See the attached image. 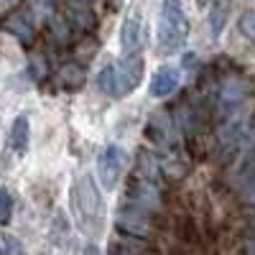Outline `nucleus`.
<instances>
[{"mask_svg": "<svg viewBox=\"0 0 255 255\" xmlns=\"http://www.w3.org/2000/svg\"><path fill=\"white\" fill-rule=\"evenodd\" d=\"M179 87V69L176 67H158L151 77V95L153 97H168V95H174Z\"/></svg>", "mask_w": 255, "mask_h": 255, "instance_id": "nucleus-11", "label": "nucleus"}, {"mask_svg": "<svg viewBox=\"0 0 255 255\" xmlns=\"http://www.w3.org/2000/svg\"><path fill=\"white\" fill-rule=\"evenodd\" d=\"M248 253H250V255H255V235H250V238H248Z\"/></svg>", "mask_w": 255, "mask_h": 255, "instance_id": "nucleus-22", "label": "nucleus"}, {"mask_svg": "<svg viewBox=\"0 0 255 255\" xmlns=\"http://www.w3.org/2000/svg\"><path fill=\"white\" fill-rule=\"evenodd\" d=\"M5 31H8L10 36H15L20 44L28 46L31 41H33V36H36V15H33L31 10H18V13L8 15Z\"/></svg>", "mask_w": 255, "mask_h": 255, "instance_id": "nucleus-10", "label": "nucleus"}, {"mask_svg": "<svg viewBox=\"0 0 255 255\" xmlns=\"http://www.w3.org/2000/svg\"><path fill=\"white\" fill-rule=\"evenodd\" d=\"M87 255H97V250H95V248H90V250H87Z\"/></svg>", "mask_w": 255, "mask_h": 255, "instance_id": "nucleus-25", "label": "nucleus"}, {"mask_svg": "<svg viewBox=\"0 0 255 255\" xmlns=\"http://www.w3.org/2000/svg\"><path fill=\"white\" fill-rule=\"evenodd\" d=\"M189 38V18L184 13L181 0H161L158 23H156V49L158 54L179 51Z\"/></svg>", "mask_w": 255, "mask_h": 255, "instance_id": "nucleus-1", "label": "nucleus"}, {"mask_svg": "<svg viewBox=\"0 0 255 255\" xmlns=\"http://www.w3.org/2000/svg\"><path fill=\"white\" fill-rule=\"evenodd\" d=\"M110 255H145L140 245H135V238H128V240H113L110 243Z\"/></svg>", "mask_w": 255, "mask_h": 255, "instance_id": "nucleus-16", "label": "nucleus"}, {"mask_svg": "<svg viewBox=\"0 0 255 255\" xmlns=\"http://www.w3.org/2000/svg\"><path fill=\"white\" fill-rule=\"evenodd\" d=\"M238 28H240V33H243L248 41H253V44H255V13H253V10H245V13L240 15Z\"/></svg>", "mask_w": 255, "mask_h": 255, "instance_id": "nucleus-17", "label": "nucleus"}, {"mask_svg": "<svg viewBox=\"0 0 255 255\" xmlns=\"http://www.w3.org/2000/svg\"><path fill=\"white\" fill-rule=\"evenodd\" d=\"M3 255H26L23 245L13 235H3Z\"/></svg>", "mask_w": 255, "mask_h": 255, "instance_id": "nucleus-19", "label": "nucleus"}, {"mask_svg": "<svg viewBox=\"0 0 255 255\" xmlns=\"http://www.w3.org/2000/svg\"><path fill=\"white\" fill-rule=\"evenodd\" d=\"M125 166H128V153L118 143L105 145L100 156H97V181L105 191H110L120 184L123 174H125Z\"/></svg>", "mask_w": 255, "mask_h": 255, "instance_id": "nucleus-4", "label": "nucleus"}, {"mask_svg": "<svg viewBox=\"0 0 255 255\" xmlns=\"http://www.w3.org/2000/svg\"><path fill=\"white\" fill-rule=\"evenodd\" d=\"M97 90L102 95H108V97H118L115 95V72H113V64H108V67L100 69V74H97Z\"/></svg>", "mask_w": 255, "mask_h": 255, "instance_id": "nucleus-15", "label": "nucleus"}, {"mask_svg": "<svg viewBox=\"0 0 255 255\" xmlns=\"http://www.w3.org/2000/svg\"><path fill=\"white\" fill-rule=\"evenodd\" d=\"M113 72H115V95L125 97L140 87L145 67L140 54H130V56H120V61L113 64Z\"/></svg>", "mask_w": 255, "mask_h": 255, "instance_id": "nucleus-6", "label": "nucleus"}, {"mask_svg": "<svg viewBox=\"0 0 255 255\" xmlns=\"http://www.w3.org/2000/svg\"><path fill=\"white\" fill-rule=\"evenodd\" d=\"M250 235H255V212L250 215Z\"/></svg>", "mask_w": 255, "mask_h": 255, "instance_id": "nucleus-24", "label": "nucleus"}, {"mask_svg": "<svg viewBox=\"0 0 255 255\" xmlns=\"http://www.w3.org/2000/svg\"><path fill=\"white\" fill-rule=\"evenodd\" d=\"M13 3H15V0H0V10H8Z\"/></svg>", "mask_w": 255, "mask_h": 255, "instance_id": "nucleus-23", "label": "nucleus"}, {"mask_svg": "<svg viewBox=\"0 0 255 255\" xmlns=\"http://www.w3.org/2000/svg\"><path fill=\"white\" fill-rule=\"evenodd\" d=\"M28 140H31V123L28 115H15L13 125H10V133H8V145L13 148V153L23 156L28 151Z\"/></svg>", "mask_w": 255, "mask_h": 255, "instance_id": "nucleus-12", "label": "nucleus"}, {"mask_svg": "<svg viewBox=\"0 0 255 255\" xmlns=\"http://www.w3.org/2000/svg\"><path fill=\"white\" fill-rule=\"evenodd\" d=\"M123 202L138 207L145 215H156L163 204V194H161V186L156 179H145L140 174H133L128 179V186H125V194H123Z\"/></svg>", "mask_w": 255, "mask_h": 255, "instance_id": "nucleus-2", "label": "nucleus"}, {"mask_svg": "<svg viewBox=\"0 0 255 255\" xmlns=\"http://www.w3.org/2000/svg\"><path fill=\"white\" fill-rule=\"evenodd\" d=\"M13 217V197L8 189H0V225H8Z\"/></svg>", "mask_w": 255, "mask_h": 255, "instance_id": "nucleus-18", "label": "nucleus"}, {"mask_svg": "<svg viewBox=\"0 0 255 255\" xmlns=\"http://www.w3.org/2000/svg\"><path fill=\"white\" fill-rule=\"evenodd\" d=\"M240 194H243V199H245V202L255 204V176H250L248 181H243V184H240Z\"/></svg>", "mask_w": 255, "mask_h": 255, "instance_id": "nucleus-21", "label": "nucleus"}, {"mask_svg": "<svg viewBox=\"0 0 255 255\" xmlns=\"http://www.w3.org/2000/svg\"><path fill=\"white\" fill-rule=\"evenodd\" d=\"M59 84H61V90H67V92H77L84 84V67L77 61L64 64L59 69Z\"/></svg>", "mask_w": 255, "mask_h": 255, "instance_id": "nucleus-14", "label": "nucleus"}, {"mask_svg": "<svg viewBox=\"0 0 255 255\" xmlns=\"http://www.w3.org/2000/svg\"><path fill=\"white\" fill-rule=\"evenodd\" d=\"M143 20L138 13L125 15L123 26H120V51L123 56H130V54H140L143 49Z\"/></svg>", "mask_w": 255, "mask_h": 255, "instance_id": "nucleus-8", "label": "nucleus"}, {"mask_svg": "<svg viewBox=\"0 0 255 255\" xmlns=\"http://www.w3.org/2000/svg\"><path fill=\"white\" fill-rule=\"evenodd\" d=\"M46 72H49V67H46L44 56H38V54L31 56V74H33V79H44Z\"/></svg>", "mask_w": 255, "mask_h": 255, "instance_id": "nucleus-20", "label": "nucleus"}, {"mask_svg": "<svg viewBox=\"0 0 255 255\" xmlns=\"http://www.w3.org/2000/svg\"><path fill=\"white\" fill-rule=\"evenodd\" d=\"M232 10V0H209V8H207V23L212 36H222L225 26H227V18Z\"/></svg>", "mask_w": 255, "mask_h": 255, "instance_id": "nucleus-13", "label": "nucleus"}, {"mask_svg": "<svg viewBox=\"0 0 255 255\" xmlns=\"http://www.w3.org/2000/svg\"><path fill=\"white\" fill-rule=\"evenodd\" d=\"M250 92V84L245 77L240 74H222L217 82V90H215V102H217V110L227 118H235L238 110L243 108V102L248 100Z\"/></svg>", "mask_w": 255, "mask_h": 255, "instance_id": "nucleus-3", "label": "nucleus"}, {"mask_svg": "<svg viewBox=\"0 0 255 255\" xmlns=\"http://www.w3.org/2000/svg\"><path fill=\"white\" fill-rule=\"evenodd\" d=\"M145 135L151 138V143L158 151H171L174 148V123L168 120V115H153L145 125Z\"/></svg>", "mask_w": 255, "mask_h": 255, "instance_id": "nucleus-9", "label": "nucleus"}, {"mask_svg": "<svg viewBox=\"0 0 255 255\" xmlns=\"http://www.w3.org/2000/svg\"><path fill=\"white\" fill-rule=\"evenodd\" d=\"M72 197H74V207L79 212L82 222L95 225L100 220V215H102V197H100V186L95 184V179L90 174H84V176L77 179Z\"/></svg>", "mask_w": 255, "mask_h": 255, "instance_id": "nucleus-5", "label": "nucleus"}, {"mask_svg": "<svg viewBox=\"0 0 255 255\" xmlns=\"http://www.w3.org/2000/svg\"><path fill=\"white\" fill-rule=\"evenodd\" d=\"M115 225L128 238L140 240V238H148V232H151V215H145V212H140L138 207L128 204V202H120Z\"/></svg>", "mask_w": 255, "mask_h": 255, "instance_id": "nucleus-7", "label": "nucleus"}]
</instances>
